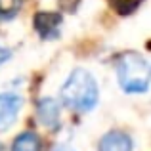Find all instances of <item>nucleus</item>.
Instances as JSON below:
<instances>
[{
	"label": "nucleus",
	"instance_id": "f257e3e1",
	"mask_svg": "<svg viewBox=\"0 0 151 151\" xmlns=\"http://www.w3.org/2000/svg\"><path fill=\"white\" fill-rule=\"evenodd\" d=\"M98 98L100 92H98L96 78L86 69H75L61 88V101L69 109L78 113L92 111L98 103Z\"/></svg>",
	"mask_w": 151,
	"mask_h": 151
},
{
	"label": "nucleus",
	"instance_id": "f03ea898",
	"mask_svg": "<svg viewBox=\"0 0 151 151\" xmlns=\"http://www.w3.org/2000/svg\"><path fill=\"white\" fill-rule=\"evenodd\" d=\"M117 67V81L119 86L126 94H144L149 88L151 67L149 61L142 54L124 52L115 61Z\"/></svg>",
	"mask_w": 151,
	"mask_h": 151
},
{
	"label": "nucleus",
	"instance_id": "7ed1b4c3",
	"mask_svg": "<svg viewBox=\"0 0 151 151\" xmlns=\"http://www.w3.org/2000/svg\"><path fill=\"white\" fill-rule=\"evenodd\" d=\"M61 21L63 17L59 12H38L33 19V25L42 40H54V38L59 37Z\"/></svg>",
	"mask_w": 151,
	"mask_h": 151
},
{
	"label": "nucleus",
	"instance_id": "20e7f679",
	"mask_svg": "<svg viewBox=\"0 0 151 151\" xmlns=\"http://www.w3.org/2000/svg\"><path fill=\"white\" fill-rule=\"evenodd\" d=\"M23 100L17 94H0V130H8L17 119Z\"/></svg>",
	"mask_w": 151,
	"mask_h": 151
},
{
	"label": "nucleus",
	"instance_id": "39448f33",
	"mask_svg": "<svg viewBox=\"0 0 151 151\" xmlns=\"http://www.w3.org/2000/svg\"><path fill=\"white\" fill-rule=\"evenodd\" d=\"M37 119L44 128L55 130L59 126V103L54 98H42L37 103Z\"/></svg>",
	"mask_w": 151,
	"mask_h": 151
},
{
	"label": "nucleus",
	"instance_id": "423d86ee",
	"mask_svg": "<svg viewBox=\"0 0 151 151\" xmlns=\"http://www.w3.org/2000/svg\"><path fill=\"white\" fill-rule=\"evenodd\" d=\"M98 151H132V140L121 130H111L100 140Z\"/></svg>",
	"mask_w": 151,
	"mask_h": 151
},
{
	"label": "nucleus",
	"instance_id": "0eeeda50",
	"mask_svg": "<svg viewBox=\"0 0 151 151\" xmlns=\"http://www.w3.org/2000/svg\"><path fill=\"white\" fill-rule=\"evenodd\" d=\"M12 151H42V142L35 132H21L12 144Z\"/></svg>",
	"mask_w": 151,
	"mask_h": 151
},
{
	"label": "nucleus",
	"instance_id": "6e6552de",
	"mask_svg": "<svg viewBox=\"0 0 151 151\" xmlns=\"http://www.w3.org/2000/svg\"><path fill=\"white\" fill-rule=\"evenodd\" d=\"M21 0H0V19H12L21 10Z\"/></svg>",
	"mask_w": 151,
	"mask_h": 151
},
{
	"label": "nucleus",
	"instance_id": "1a4fd4ad",
	"mask_svg": "<svg viewBox=\"0 0 151 151\" xmlns=\"http://www.w3.org/2000/svg\"><path fill=\"white\" fill-rule=\"evenodd\" d=\"M140 2L142 0H111V4L119 10V14H130V12H134L140 6Z\"/></svg>",
	"mask_w": 151,
	"mask_h": 151
},
{
	"label": "nucleus",
	"instance_id": "9d476101",
	"mask_svg": "<svg viewBox=\"0 0 151 151\" xmlns=\"http://www.w3.org/2000/svg\"><path fill=\"white\" fill-rule=\"evenodd\" d=\"M10 58H12V50L2 48V46H0V65H2V63H6Z\"/></svg>",
	"mask_w": 151,
	"mask_h": 151
},
{
	"label": "nucleus",
	"instance_id": "9b49d317",
	"mask_svg": "<svg viewBox=\"0 0 151 151\" xmlns=\"http://www.w3.org/2000/svg\"><path fill=\"white\" fill-rule=\"evenodd\" d=\"M55 151H73V149H71V147H67V145H61V147H58Z\"/></svg>",
	"mask_w": 151,
	"mask_h": 151
},
{
	"label": "nucleus",
	"instance_id": "f8f14e48",
	"mask_svg": "<svg viewBox=\"0 0 151 151\" xmlns=\"http://www.w3.org/2000/svg\"><path fill=\"white\" fill-rule=\"evenodd\" d=\"M0 151H4V145L2 144H0Z\"/></svg>",
	"mask_w": 151,
	"mask_h": 151
}]
</instances>
